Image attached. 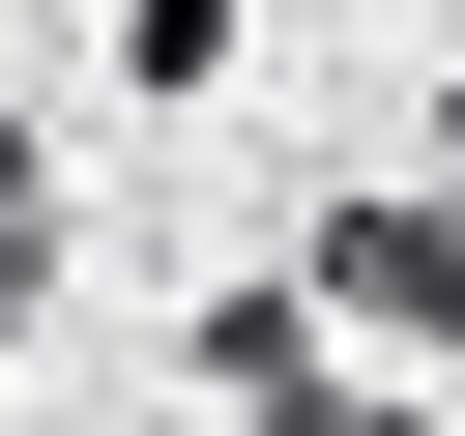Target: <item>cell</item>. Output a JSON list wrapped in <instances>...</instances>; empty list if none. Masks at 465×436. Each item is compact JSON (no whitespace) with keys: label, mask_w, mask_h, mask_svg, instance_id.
Returning a JSON list of instances; mask_svg holds the SVG:
<instances>
[{"label":"cell","mask_w":465,"mask_h":436,"mask_svg":"<svg viewBox=\"0 0 465 436\" xmlns=\"http://www.w3.org/2000/svg\"><path fill=\"white\" fill-rule=\"evenodd\" d=\"M320 320H378V349H465V203H320Z\"/></svg>","instance_id":"6da1fadb"},{"label":"cell","mask_w":465,"mask_h":436,"mask_svg":"<svg viewBox=\"0 0 465 436\" xmlns=\"http://www.w3.org/2000/svg\"><path fill=\"white\" fill-rule=\"evenodd\" d=\"M203 349H232V407H262V436H436L407 378H320V349H291V291H232Z\"/></svg>","instance_id":"7a4b0ae2"},{"label":"cell","mask_w":465,"mask_h":436,"mask_svg":"<svg viewBox=\"0 0 465 436\" xmlns=\"http://www.w3.org/2000/svg\"><path fill=\"white\" fill-rule=\"evenodd\" d=\"M29 320H58V145L0 116V349H29Z\"/></svg>","instance_id":"3957f363"}]
</instances>
